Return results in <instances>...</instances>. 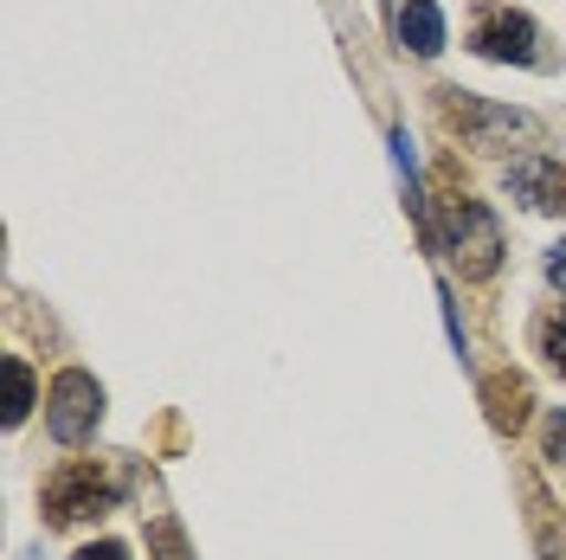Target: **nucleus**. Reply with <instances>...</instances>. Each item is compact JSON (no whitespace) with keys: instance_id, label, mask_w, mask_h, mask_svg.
<instances>
[{"instance_id":"39448f33","label":"nucleus","mask_w":566,"mask_h":560,"mask_svg":"<svg viewBox=\"0 0 566 560\" xmlns=\"http://www.w3.org/2000/svg\"><path fill=\"white\" fill-rule=\"evenodd\" d=\"M534 33L528 13H509V7H483L476 20H470V52L476 59H495V65H534Z\"/></svg>"},{"instance_id":"1a4fd4ad","label":"nucleus","mask_w":566,"mask_h":560,"mask_svg":"<svg viewBox=\"0 0 566 560\" xmlns=\"http://www.w3.org/2000/svg\"><path fill=\"white\" fill-rule=\"evenodd\" d=\"M0 374H7V425H20L27 413H33V367H27L20 354H7Z\"/></svg>"},{"instance_id":"9d476101","label":"nucleus","mask_w":566,"mask_h":560,"mask_svg":"<svg viewBox=\"0 0 566 560\" xmlns=\"http://www.w3.org/2000/svg\"><path fill=\"white\" fill-rule=\"evenodd\" d=\"M541 354H547V367H554V374H566V310L541 329Z\"/></svg>"},{"instance_id":"0eeeda50","label":"nucleus","mask_w":566,"mask_h":560,"mask_svg":"<svg viewBox=\"0 0 566 560\" xmlns=\"http://www.w3.org/2000/svg\"><path fill=\"white\" fill-rule=\"evenodd\" d=\"M483 406H490V425L495 432H522L528 425V413H534V393H528V381L515 374V367H502V374H490L483 381Z\"/></svg>"},{"instance_id":"4468645a","label":"nucleus","mask_w":566,"mask_h":560,"mask_svg":"<svg viewBox=\"0 0 566 560\" xmlns=\"http://www.w3.org/2000/svg\"><path fill=\"white\" fill-rule=\"evenodd\" d=\"M547 452H554V457H566V419H554V425H547Z\"/></svg>"},{"instance_id":"f8f14e48","label":"nucleus","mask_w":566,"mask_h":560,"mask_svg":"<svg viewBox=\"0 0 566 560\" xmlns=\"http://www.w3.org/2000/svg\"><path fill=\"white\" fill-rule=\"evenodd\" d=\"M71 560H129V548L123 541H91V548H77Z\"/></svg>"},{"instance_id":"9b49d317","label":"nucleus","mask_w":566,"mask_h":560,"mask_svg":"<svg viewBox=\"0 0 566 560\" xmlns=\"http://www.w3.org/2000/svg\"><path fill=\"white\" fill-rule=\"evenodd\" d=\"M148 541H155V554H161V560H187V548H180V528H175V522H155V528H148Z\"/></svg>"},{"instance_id":"7ed1b4c3","label":"nucleus","mask_w":566,"mask_h":560,"mask_svg":"<svg viewBox=\"0 0 566 560\" xmlns=\"http://www.w3.org/2000/svg\"><path fill=\"white\" fill-rule=\"evenodd\" d=\"M116 502V477H104L97 464H65L52 484H45V522L71 528V522H91Z\"/></svg>"},{"instance_id":"6e6552de","label":"nucleus","mask_w":566,"mask_h":560,"mask_svg":"<svg viewBox=\"0 0 566 560\" xmlns=\"http://www.w3.org/2000/svg\"><path fill=\"white\" fill-rule=\"evenodd\" d=\"M399 45H412L419 59L444 52V13H438V0H406L399 7Z\"/></svg>"},{"instance_id":"f03ea898","label":"nucleus","mask_w":566,"mask_h":560,"mask_svg":"<svg viewBox=\"0 0 566 560\" xmlns=\"http://www.w3.org/2000/svg\"><path fill=\"white\" fill-rule=\"evenodd\" d=\"M438 104H444V116L470 136V148H502V142H534L541 136L534 116H522V110H495V104H483V97H470V91H438Z\"/></svg>"},{"instance_id":"20e7f679","label":"nucleus","mask_w":566,"mask_h":560,"mask_svg":"<svg viewBox=\"0 0 566 560\" xmlns=\"http://www.w3.org/2000/svg\"><path fill=\"white\" fill-rule=\"evenodd\" d=\"M52 413H45V425H52V438L59 445H84L91 432H97V419H104V386L91 381L84 367H65L59 381H52V400H45Z\"/></svg>"},{"instance_id":"ddd939ff","label":"nucleus","mask_w":566,"mask_h":560,"mask_svg":"<svg viewBox=\"0 0 566 560\" xmlns=\"http://www.w3.org/2000/svg\"><path fill=\"white\" fill-rule=\"evenodd\" d=\"M547 283L566 290V246H554V258H547Z\"/></svg>"},{"instance_id":"f257e3e1","label":"nucleus","mask_w":566,"mask_h":560,"mask_svg":"<svg viewBox=\"0 0 566 560\" xmlns=\"http://www.w3.org/2000/svg\"><path fill=\"white\" fill-rule=\"evenodd\" d=\"M438 246H444V258H451L470 283H483V278H495V265H502V226H495V212L483 207V200L444 194V200H438Z\"/></svg>"},{"instance_id":"423d86ee","label":"nucleus","mask_w":566,"mask_h":560,"mask_svg":"<svg viewBox=\"0 0 566 560\" xmlns=\"http://www.w3.org/2000/svg\"><path fill=\"white\" fill-rule=\"evenodd\" d=\"M509 187H515L534 212H560L566 219V168L560 162H547V155H522V162L509 168Z\"/></svg>"}]
</instances>
